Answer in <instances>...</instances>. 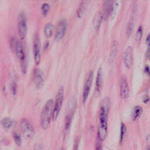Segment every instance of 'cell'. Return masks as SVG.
Listing matches in <instances>:
<instances>
[{"label":"cell","mask_w":150,"mask_h":150,"mask_svg":"<svg viewBox=\"0 0 150 150\" xmlns=\"http://www.w3.org/2000/svg\"><path fill=\"white\" fill-rule=\"evenodd\" d=\"M53 100L52 99L48 100L42 108L40 113V124L43 129H47L52 116L53 109Z\"/></svg>","instance_id":"cell-1"},{"label":"cell","mask_w":150,"mask_h":150,"mask_svg":"<svg viewBox=\"0 0 150 150\" xmlns=\"http://www.w3.org/2000/svg\"><path fill=\"white\" fill-rule=\"evenodd\" d=\"M11 45L18 59L20 61L22 71L23 73H25L26 70V62L25 53L22 43L17 39L13 38L11 40Z\"/></svg>","instance_id":"cell-2"},{"label":"cell","mask_w":150,"mask_h":150,"mask_svg":"<svg viewBox=\"0 0 150 150\" xmlns=\"http://www.w3.org/2000/svg\"><path fill=\"white\" fill-rule=\"evenodd\" d=\"M63 98H64V87L63 86H61L57 91V93L53 109V112H52V119L53 121H54L59 115V114L60 112V111L62 105Z\"/></svg>","instance_id":"cell-3"},{"label":"cell","mask_w":150,"mask_h":150,"mask_svg":"<svg viewBox=\"0 0 150 150\" xmlns=\"http://www.w3.org/2000/svg\"><path fill=\"white\" fill-rule=\"evenodd\" d=\"M18 29L20 38L24 39L27 31V22L26 15L23 11L21 12L18 15Z\"/></svg>","instance_id":"cell-4"},{"label":"cell","mask_w":150,"mask_h":150,"mask_svg":"<svg viewBox=\"0 0 150 150\" xmlns=\"http://www.w3.org/2000/svg\"><path fill=\"white\" fill-rule=\"evenodd\" d=\"M21 129L23 137L26 139L31 138L34 135V128L27 119H23L21 121Z\"/></svg>","instance_id":"cell-5"},{"label":"cell","mask_w":150,"mask_h":150,"mask_svg":"<svg viewBox=\"0 0 150 150\" xmlns=\"http://www.w3.org/2000/svg\"><path fill=\"white\" fill-rule=\"evenodd\" d=\"M66 25L67 22L64 18L60 19L58 22L54 33V39L56 40H60L64 36L66 29Z\"/></svg>","instance_id":"cell-6"},{"label":"cell","mask_w":150,"mask_h":150,"mask_svg":"<svg viewBox=\"0 0 150 150\" xmlns=\"http://www.w3.org/2000/svg\"><path fill=\"white\" fill-rule=\"evenodd\" d=\"M33 54L35 63L39 64L40 61V43L38 34L35 35L33 40Z\"/></svg>","instance_id":"cell-7"},{"label":"cell","mask_w":150,"mask_h":150,"mask_svg":"<svg viewBox=\"0 0 150 150\" xmlns=\"http://www.w3.org/2000/svg\"><path fill=\"white\" fill-rule=\"evenodd\" d=\"M33 80L36 88H40L43 87L45 81V76L42 70L38 68L35 69L33 73Z\"/></svg>","instance_id":"cell-8"},{"label":"cell","mask_w":150,"mask_h":150,"mask_svg":"<svg viewBox=\"0 0 150 150\" xmlns=\"http://www.w3.org/2000/svg\"><path fill=\"white\" fill-rule=\"evenodd\" d=\"M93 71L92 70H90L87 79L86 80V81L84 83V87H83V101L85 102L87 98V97L88 96V93L90 90L91 85L93 81Z\"/></svg>","instance_id":"cell-9"},{"label":"cell","mask_w":150,"mask_h":150,"mask_svg":"<svg viewBox=\"0 0 150 150\" xmlns=\"http://www.w3.org/2000/svg\"><path fill=\"white\" fill-rule=\"evenodd\" d=\"M120 93L122 98H127L128 97L129 89L127 82V78L125 75H122L120 81Z\"/></svg>","instance_id":"cell-10"},{"label":"cell","mask_w":150,"mask_h":150,"mask_svg":"<svg viewBox=\"0 0 150 150\" xmlns=\"http://www.w3.org/2000/svg\"><path fill=\"white\" fill-rule=\"evenodd\" d=\"M132 49L131 46H127L124 54V63L127 68H130L132 64Z\"/></svg>","instance_id":"cell-11"},{"label":"cell","mask_w":150,"mask_h":150,"mask_svg":"<svg viewBox=\"0 0 150 150\" xmlns=\"http://www.w3.org/2000/svg\"><path fill=\"white\" fill-rule=\"evenodd\" d=\"M112 1L108 0L105 1L103 3V11L101 12L103 19H106L109 15H110L111 6H112Z\"/></svg>","instance_id":"cell-12"},{"label":"cell","mask_w":150,"mask_h":150,"mask_svg":"<svg viewBox=\"0 0 150 150\" xmlns=\"http://www.w3.org/2000/svg\"><path fill=\"white\" fill-rule=\"evenodd\" d=\"M117 51V41L115 40L112 42L111 49L110 50L108 57V62L110 64H112L113 63L114 59L115 58Z\"/></svg>","instance_id":"cell-13"},{"label":"cell","mask_w":150,"mask_h":150,"mask_svg":"<svg viewBox=\"0 0 150 150\" xmlns=\"http://www.w3.org/2000/svg\"><path fill=\"white\" fill-rule=\"evenodd\" d=\"M103 82V71L102 68L100 67L98 70L97 78L96 80V90L98 92L100 90Z\"/></svg>","instance_id":"cell-14"},{"label":"cell","mask_w":150,"mask_h":150,"mask_svg":"<svg viewBox=\"0 0 150 150\" xmlns=\"http://www.w3.org/2000/svg\"><path fill=\"white\" fill-rule=\"evenodd\" d=\"M88 1H81L80 4V5L77 10V16L79 18H80L83 16V15L88 5Z\"/></svg>","instance_id":"cell-15"},{"label":"cell","mask_w":150,"mask_h":150,"mask_svg":"<svg viewBox=\"0 0 150 150\" xmlns=\"http://www.w3.org/2000/svg\"><path fill=\"white\" fill-rule=\"evenodd\" d=\"M53 29H54V25H53L52 23L49 22L46 23L44 28L45 35L47 38H50L53 34Z\"/></svg>","instance_id":"cell-16"},{"label":"cell","mask_w":150,"mask_h":150,"mask_svg":"<svg viewBox=\"0 0 150 150\" xmlns=\"http://www.w3.org/2000/svg\"><path fill=\"white\" fill-rule=\"evenodd\" d=\"M107 126H98V138L100 140H104L107 135Z\"/></svg>","instance_id":"cell-17"},{"label":"cell","mask_w":150,"mask_h":150,"mask_svg":"<svg viewBox=\"0 0 150 150\" xmlns=\"http://www.w3.org/2000/svg\"><path fill=\"white\" fill-rule=\"evenodd\" d=\"M102 19H103V17H102L101 12L100 11L97 12L95 15V16L94 18V21H93L94 26L96 29H97L99 28Z\"/></svg>","instance_id":"cell-18"},{"label":"cell","mask_w":150,"mask_h":150,"mask_svg":"<svg viewBox=\"0 0 150 150\" xmlns=\"http://www.w3.org/2000/svg\"><path fill=\"white\" fill-rule=\"evenodd\" d=\"M1 125L5 129H9L13 124V121L10 118H4L1 120Z\"/></svg>","instance_id":"cell-19"},{"label":"cell","mask_w":150,"mask_h":150,"mask_svg":"<svg viewBox=\"0 0 150 150\" xmlns=\"http://www.w3.org/2000/svg\"><path fill=\"white\" fill-rule=\"evenodd\" d=\"M142 111V108L140 105H136L133 108L132 112V118L135 120L139 117Z\"/></svg>","instance_id":"cell-20"},{"label":"cell","mask_w":150,"mask_h":150,"mask_svg":"<svg viewBox=\"0 0 150 150\" xmlns=\"http://www.w3.org/2000/svg\"><path fill=\"white\" fill-rule=\"evenodd\" d=\"M72 115H73V112H69L65 118V124H64V130L67 131L71 124V119H72Z\"/></svg>","instance_id":"cell-21"},{"label":"cell","mask_w":150,"mask_h":150,"mask_svg":"<svg viewBox=\"0 0 150 150\" xmlns=\"http://www.w3.org/2000/svg\"><path fill=\"white\" fill-rule=\"evenodd\" d=\"M13 137L15 144L18 146H21L22 144V138L20 134L18 132L15 131L13 134Z\"/></svg>","instance_id":"cell-22"},{"label":"cell","mask_w":150,"mask_h":150,"mask_svg":"<svg viewBox=\"0 0 150 150\" xmlns=\"http://www.w3.org/2000/svg\"><path fill=\"white\" fill-rule=\"evenodd\" d=\"M50 9V4L47 2H45L42 4V6H41V11H42V13L43 15L46 16Z\"/></svg>","instance_id":"cell-23"},{"label":"cell","mask_w":150,"mask_h":150,"mask_svg":"<svg viewBox=\"0 0 150 150\" xmlns=\"http://www.w3.org/2000/svg\"><path fill=\"white\" fill-rule=\"evenodd\" d=\"M142 27L141 25H140L138 28V29L137 30L136 32V41L137 43H139L141 38H142Z\"/></svg>","instance_id":"cell-24"},{"label":"cell","mask_w":150,"mask_h":150,"mask_svg":"<svg viewBox=\"0 0 150 150\" xmlns=\"http://www.w3.org/2000/svg\"><path fill=\"white\" fill-rule=\"evenodd\" d=\"M126 132V127L124 123H121V130H120V142L121 143L124 139L125 134Z\"/></svg>","instance_id":"cell-25"},{"label":"cell","mask_w":150,"mask_h":150,"mask_svg":"<svg viewBox=\"0 0 150 150\" xmlns=\"http://www.w3.org/2000/svg\"><path fill=\"white\" fill-rule=\"evenodd\" d=\"M118 4L117 1H112L110 15L112 16V15H115V13L116 12V11H117V7H118Z\"/></svg>","instance_id":"cell-26"},{"label":"cell","mask_w":150,"mask_h":150,"mask_svg":"<svg viewBox=\"0 0 150 150\" xmlns=\"http://www.w3.org/2000/svg\"><path fill=\"white\" fill-rule=\"evenodd\" d=\"M132 28H133V21L131 19L130 21H129L128 23L127 28V34L128 35V36H129L131 35L132 30Z\"/></svg>","instance_id":"cell-27"},{"label":"cell","mask_w":150,"mask_h":150,"mask_svg":"<svg viewBox=\"0 0 150 150\" xmlns=\"http://www.w3.org/2000/svg\"><path fill=\"white\" fill-rule=\"evenodd\" d=\"M142 100H143V101H144L145 103H147V102L149 101V96H148V95H146V94L145 95V96L143 97Z\"/></svg>","instance_id":"cell-28"},{"label":"cell","mask_w":150,"mask_h":150,"mask_svg":"<svg viewBox=\"0 0 150 150\" xmlns=\"http://www.w3.org/2000/svg\"><path fill=\"white\" fill-rule=\"evenodd\" d=\"M34 150H42V146L40 144L37 145L35 146Z\"/></svg>","instance_id":"cell-29"},{"label":"cell","mask_w":150,"mask_h":150,"mask_svg":"<svg viewBox=\"0 0 150 150\" xmlns=\"http://www.w3.org/2000/svg\"><path fill=\"white\" fill-rule=\"evenodd\" d=\"M146 41L147 44L150 46V33H149L148 34V35L147 36L146 39Z\"/></svg>","instance_id":"cell-30"},{"label":"cell","mask_w":150,"mask_h":150,"mask_svg":"<svg viewBox=\"0 0 150 150\" xmlns=\"http://www.w3.org/2000/svg\"><path fill=\"white\" fill-rule=\"evenodd\" d=\"M146 56L149 59H150V47H148V49L146 51Z\"/></svg>","instance_id":"cell-31"},{"label":"cell","mask_w":150,"mask_h":150,"mask_svg":"<svg viewBox=\"0 0 150 150\" xmlns=\"http://www.w3.org/2000/svg\"><path fill=\"white\" fill-rule=\"evenodd\" d=\"M96 150H102L101 149V146L98 145L97 146V148H96Z\"/></svg>","instance_id":"cell-32"},{"label":"cell","mask_w":150,"mask_h":150,"mask_svg":"<svg viewBox=\"0 0 150 150\" xmlns=\"http://www.w3.org/2000/svg\"><path fill=\"white\" fill-rule=\"evenodd\" d=\"M146 140H147L148 142H150V135H147V137H146Z\"/></svg>","instance_id":"cell-33"},{"label":"cell","mask_w":150,"mask_h":150,"mask_svg":"<svg viewBox=\"0 0 150 150\" xmlns=\"http://www.w3.org/2000/svg\"><path fill=\"white\" fill-rule=\"evenodd\" d=\"M148 150H150V147H149V148H148Z\"/></svg>","instance_id":"cell-34"},{"label":"cell","mask_w":150,"mask_h":150,"mask_svg":"<svg viewBox=\"0 0 150 150\" xmlns=\"http://www.w3.org/2000/svg\"><path fill=\"white\" fill-rule=\"evenodd\" d=\"M62 150H63V149H62Z\"/></svg>","instance_id":"cell-35"}]
</instances>
